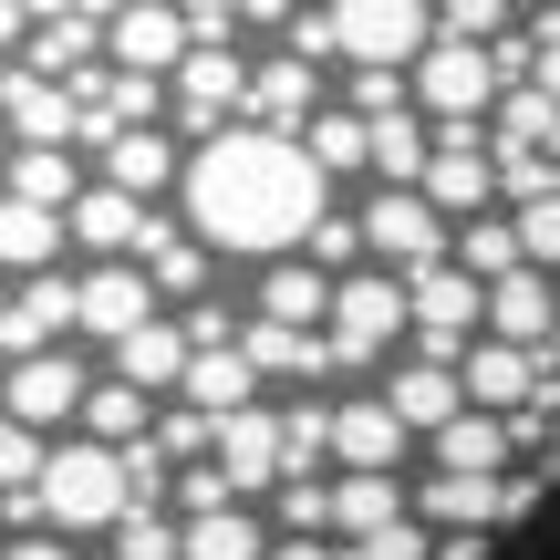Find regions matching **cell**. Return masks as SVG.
<instances>
[{"instance_id":"obj_1","label":"cell","mask_w":560,"mask_h":560,"mask_svg":"<svg viewBox=\"0 0 560 560\" xmlns=\"http://www.w3.org/2000/svg\"><path fill=\"white\" fill-rule=\"evenodd\" d=\"M342 208H363V198H342V177L301 136H280V125H229V136H208L198 156H187V187H177V219L249 280L270 260H291V249H312L322 219H342Z\"/></svg>"},{"instance_id":"obj_2","label":"cell","mask_w":560,"mask_h":560,"mask_svg":"<svg viewBox=\"0 0 560 560\" xmlns=\"http://www.w3.org/2000/svg\"><path fill=\"white\" fill-rule=\"evenodd\" d=\"M395 520H416V478H332V540H374Z\"/></svg>"},{"instance_id":"obj_3","label":"cell","mask_w":560,"mask_h":560,"mask_svg":"<svg viewBox=\"0 0 560 560\" xmlns=\"http://www.w3.org/2000/svg\"><path fill=\"white\" fill-rule=\"evenodd\" d=\"M0 560H83V550L52 540V529H21V540H0Z\"/></svg>"},{"instance_id":"obj_4","label":"cell","mask_w":560,"mask_h":560,"mask_svg":"<svg viewBox=\"0 0 560 560\" xmlns=\"http://www.w3.org/2000/svg\"><path fill=\"white\" fill-rule=\"evenodd\" d=\"M436 560H488V529H436Z\"/></svg>"}]
</instances>
